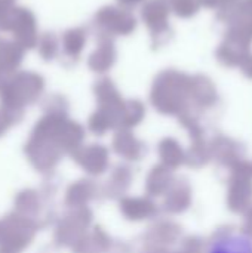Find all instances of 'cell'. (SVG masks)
Here are the masks:
<instances>
[{"label": "cell", "instance_id": "6", "mask_svg": "<svg viewBox=\"0 0 252 253\" xmlns=\"http://www.w3.org/2000/svg\"><path fill=\"white\" fill-rule=\"evenodd\" d=\"M203 1H205L206 6H215L220 0H203Z\"/></svg>", "mask_w": 252, "mask_h": 253}, {"label": "cell", "instance_id": "5", "mask_svg": "<svg viewBox=\"0 0 252 253\" xmlns=\"http://www.w3.org/2000/svg\"><path fill=\"white\" fill-rule=\"evenodd\" d=\"M223 4H224V7H227V6H233V4H236L238 3V0H220Z\"/></svg>", "mask_w": 252, "mask_h": 253}, {"label": "cell", "instance_id": "2", "mask_svg": "<svg viewBox=\"0 0 252 253\" xmlns=\"http://www.w3.org/2000/svg\"><path fill=\"white\" fill-rule=\"evenodd\" d=\"M208 253H252V240L244 234L226 236L215 240Z\"/></svg>", "mask_w": 252, "mask_h": 253}, {"label": "cell", "instance_id": "4", "mask_svg": "<svg viewBox=\"0 0 252 253\" xmlns=\"http://www.w3.org/2000/svg\"><path fill=\"white\" fill-rule=\"evenodd\" d=\"M242 68H244V74L252 79V55H250L247 58V61L242 64Z\"/></svg>", "mask_w": 252, "mask_h": 253}, {"label": "cell", "instance_id": "1", "mask_svg": "<svg viewBox=\"0 0 252 253\" xmlns=\"http://www.w3.org/2000/svg\"><path fill=\"white\" fill-rule=\"evenodd\" d=\"M252 40L244 36L236 28L230 27L226 33V39L217 50V56L221 64L227 67L242 65L250 56Z\"/></svg>", "mask_w": 252, "mask_h": 253}, {"label": "cell", "instance_id": "3", "mask_svg": "<svg viewBox=\"0 0 252 253\" xmlns=\"http://www.w3.org/2000/svg\"><path fill=\"white\" fill-rule=\"evenodd\" d=\"M233 13L252 18V0H238V3L233 4Z\"/></svg>", "mask_w": 252, "mask_h": 253}]
</instances>
